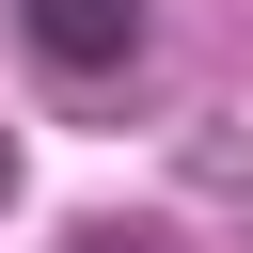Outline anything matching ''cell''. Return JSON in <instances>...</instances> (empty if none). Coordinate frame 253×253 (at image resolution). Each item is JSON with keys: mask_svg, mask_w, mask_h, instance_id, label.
<instances>
[{"mask_svg": "<svg viewBox=\"0 0 253 253\" xmlns=\"http://www.w3.org/2000/svg\"><path fill=\"white\" fill-rule=\"evenodd\" d=\"M16 32H32L63 79H111V63L142 47V0H16Z\"/></svg>", "mask_w": 253, "mask_h": 253, "instance_id": "1", "label": "cell"}, {"mask_svg": "<svg viewBox=\"0 0 253 253\" xmlns=\"http://www.w3.org/2000/svg\"><path fill=\"white\" fill-rule=\"evenodd\" d=\"M79 253H158V237H126V221H111V237H79Z\"/></svg>", "mask_w": 253, "mask_h": 253, "instance_id": "2", "label": "cell"}]
</instances>
